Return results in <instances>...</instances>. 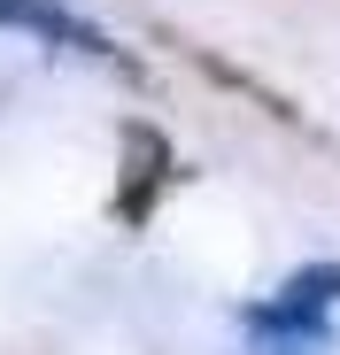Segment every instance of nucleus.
<instances>
[{
	"label": "nucleus",
	"mask_w": 340,
	"mask_h": 355,
	"mask_svg": "<svg viewBox=\"0 0 340 355\" xmlns=\"http://www.w3.org/2000/svg\"><path fill=\"white\" fill-rule=\"evenodd\" d=\"M0 31H24L39 46H62V54H117L101 24H85L62 0H0Z\"/></svg>",
	"instance_id": "obj_1"
},
{
	"label": "nucleus",
	"mask_w": 340,
	"mask_h": 355,
	"mask_svg": "<svg viewBox=\"0 0 340 355\" xmlns=\"http://www.w3.org/2000/svg\"><path fill=\"white\" fill-rule=\"evenodd\" d=\"M255 309L302 317V324H332V309H340V263H302L294 278H278L271 302H255Z\"/></svg>",
	"instance_id": "obj_2"
},
{
	"label": "nucleus",
	"mask_w": 340,
	"mask_h": 355,
	"mask_svg": "<svg viewBox=\"0 0 340 355\" xmlns=\"http://www.w3.org/2000/svg\"><path fill=\"white\" fill-rule=\"evenodd\" d=\"M248 355H332V324H302V317L248 309Z\"/></svg>",
	"instance_id": "obj_3"
}]
</instances>
